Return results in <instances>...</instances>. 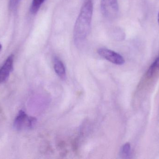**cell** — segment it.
<instances>
[{"label":"cell","mask_w":159,"mask_h":159,"mask_svg":"<svg viewBox=\"0 0 159 159\" xmlns=\"http://www.w3.org/2000/svg\"><path fill=\"white\" fill-rule=\"evenodd\" d=\"M93 5L91 0H88L80 9L74 29V39L76 45L82 44L90 31Z\"/></svg>","instance_id":"1"},{"label":"cell","mask_w":159,"mask_h":159,"mask_svg":"<svg viewBox=\"0 0 159 159\" xmlns=\"http://www.w3.org/2000/svg\"><path fill=\"white\" fill-rule=\"evenodd\" d=\"M101 10L105 17L108 19L114 18L119 10L117 0H101Z\"/></svg>","instance_id":"2"},{"label":"cell","mask_w":159,"mask_h":159,"mask_svg":"<svg viewBox=\"0 0 159 159\" xmlns=\"http://www.w3.org/2000/svg\"><path fill=\"white\" fill-rule=\"evenodd\" d=\"M36 121L35 118L29 117L24 111H20L15 119L14 122V128L18 131L25 129H31Z\"/></svg>","instance_id":"3"},{"label":"cell","mask_w":159,"mask_h":159,"mask_svg":"<svg viewBox=\"0 0 159 159\" xmlns=\"http://www.w3.org/2000/svg\"><path fill=\"white\" fill-rule=\"evenodd\" d=\"M97 52L100 56L114 64L122 65L125 63V60L122 56L113 50L108 49L100 48Z\"/></svg>","instance_id":"4"},{"label":"cell","mask_w":159,"mask_h":159,"mask_svg":"<svg viewBox=\"0 0 159 159\" xmlns=\"http://www.w3.org/2000/svg\"><path fill=\"white\" fill-rule=\"evenodd\" d=\"M14 56L11 55L7 58L0 69V83L5 81L13 70Z\"/></svg>","instance_id":"5"},{"label":"cell","mask_w":159,"mask_h":159,"mask_svg":"<svg viewBox=\"0 0 159 159\" xmlns=\"http://www.w3.org/2000/svg\"><path fill=\"white\" fill-rule=\"evenodd\" d=\"M54 69L57 74L61 78H64L66 76V69L65 66L61 61L58 58H56L54 60Z\"/></svg>","instance_id":"6"},{"label":"cell","mask_w":159,"mask_h":159,"mask_svg":"<svg viewBox=\"0 0 159 159\" xmlns=\"http://www.w3.org/2000/svg\"><path fill=\"white\" fill-rule=\"evenodd\" d=\"M159 72V56L151 64L147 72L148 77H151Z\"/></svg>","instance_id":"7"},{"label":"cell","mask_w":159,"mask_h":159,"mask_svg":"<svg viewBox=\"0 0 159 159\" xmlns=\"http://www.w3.org/2000/svg\"><path fill=\"white\" fill-rule=\"evenodd\" d=\"M44 1L45 0H33L30 7L31 13L33 14H36Z\"/></svg>","instance_id":"8"},{"label":"cell","mask_w":159,"mask_h":159,"mask_svg":"<svg viewBox=\"0 0 159 159\" xmlns=\"http://www.w3.org/2000/svg\"><path fill=\"white\" fill-rule=\"evenodd\" d=\"M131 146L129 143L125 144L121 148V154L125 157H128L130 152Z\"/></svg>","instance_id":"9"},{"label":"cell","mask_w":159,"mask_h":159,"mask_svg":"<svg viewBox=\"0 0 159 159\" xmlns=\"http://www.w3.org/2000/svg\"><path fill=\"white\" fill-rule=\"evenodd\" d=\"M20 0H10L9 6L11 9H14L17 6Z\"/></svg>","instance_id":"10"},{"label":"cell","mask_w":159,"mask_h":159,"mask_svg":"<svg viewBox=\"0 0 159 159\" xmlns=\"http://www.w3.org/2000/svg\"><path fill=\"white\" fill-rule=\"evenodd\" d=\"M158 23L159 25V13L158 14Z\"/></svg>","instance_id":"11"},{"label":"cell","mask_w":159,"mask_h":159,"mask_svg":"<svg viewBox=\"0 0 159 159\" xmlns=\"http://www.w3.org/2000/svg\"><path fill=\"white\" fill-rule=\"evenodd\" d=\"M2 45H1V44H0V50H1V49H2Z\"/></svg>","instance_id":"12"}]
</instances>
